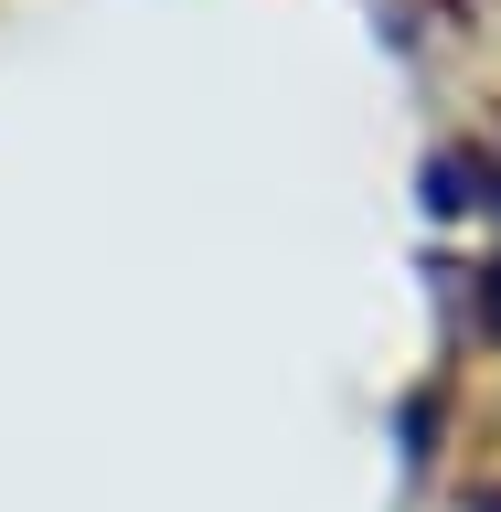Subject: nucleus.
<instances>
[{
    "label": "nucleus",
    "instance_id": "obj_1",
    "mask_svg": "<svg viewBox=\"0 0 501 512\" xmlns=\"http://www.w3.org/2000/svg\"><path fill=\"white\" fill-rule=\"evenodd\" d=\"M491 320H501V267H491Z\"/></svg>",
    "mask_w": 501,
    "mask_h": 512
},
{
    "label": "nucleus",
    "instance_id": "obj_2",
    "mask_svg": "<svg viewBox=\"0 0 501 512\" xmlns=\"http://www.w3.org/2000/svg\"><path fill=\"white\" fill-rule=\"evenodd\" d=\"M480 512H501V491H491V502H480Z\"/></svg>",
    "mask_w": 501,
    "mask_h": 512
}]
</instances>
